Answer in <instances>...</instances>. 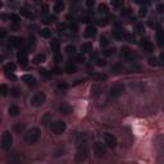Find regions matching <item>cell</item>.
Segmentation results:
<instances>
[{"instance_id":"4dcf8cb0","label":"cell","mask_w":164,"mask_h":164,"mask_svg":"<svg viewBox=\"0 0 164 164\" xmlns=\"http://www.w3.org/2000/svg\"><path fill=\"white\" fill-rule=\"evenodd\" d=\"M11 95L13 96V98H18V96L21 95V90H19L18 87H13V89H11Z\"/></svg>"},{"instance_id":"f546056e","label":"cell","mask_w":164,"mask_h":164,"mask_svg":"<svg viewBox=\"0 0 164 164\" xmlns=\"http://www.w3.org/2000/svg\"><path fill=\"white\" fill-rule=\"evenodd\" d=\"M76 62L77 63H85L86 62V56H85V54H83V53H81V54H77L76 55Z\"/></svg>"},{"instance_id":"6da1fadb","label":"cell","mask_w":164,"mask_h":164,"mask_svg":"<svg viewBox=\"0 0 164 164\" xmlns=\"http://www.w3.org/2000/svg\"><path fill=\"white\" fill-rule=\"evenodd\" d=\"M89 154H90V148L89 145L86 144L85 141L81 142L78 145V148H77V153H76V162L77 163H82L85 162L86 159L89 158Z\"/></svg>"},{"instance_id":"8fae6325","label":"cell","mask_w":164,"mask_h":164,"mask_svg":"<svg viewBox=\"0 0 164 164\" xmlns=\"http://www.w3.org/2000/svg\"><path fill=\"white\" fill-rule=\"evenodd\" d=\"M22 45H23V39L17 37V36H13V37H11L8 41L9 48H19V46H22Z\"/></svg>"},{"instance_id":"9a60e30c","label":"cell","mask_w":164,"mask_h":164,"mask_svg":"<svg viewBox=\"0 0 164 164\" xmlns=\"http://www.w3.org/2000/svg\"><path fill=\"white\" fill-rule=\"evenodd\" d=\"M85 36L86 37H95L96 36V28L94 26H87L85 30Z\"/></svg>"},{"instance_id":"8992f818","label":"cell","mask_w":164,"mask_h":164,"mask_svg":"<svg viewBox=\"0 0 164 164\" xmlns=\"http://www.w3.org/2000/svg\"><path fill=\"white\" fill-rule=\"evenodd\" d=\"M104 142H105L106 146H109V148L113 149V148H115V146H117L118 140H117V137L113 135V133L106 132V133H104Z\"/></svg>"},{"instance_id":"f1b7e54d","label":"cell","mask_w":164,"mask_h":164,"mask_svg":"<svg viewBox=\"0 0 164 164\" xmlns=\"http://www.w3.org/2000/svg\"><path fill=\"white\" fill-rule=\"evenodd\" d=\"M4 71L5 72H14L15 71V64H13V63H8V64H5Z\"/></svg>"},{"instance_id":"277c9868","label":"cell","mask_w":164,"mask_h":164,"mask_svg":"<svg viewBox=\"0 0 164 164\" xmlns=\"http://www.w3.org/2000/svg\"><path fill=\"white\" fill-rule=\"evenodd\" d=\"M12 144H13V136L9 131H5L1 136V149L4 151H8L12 148Z\"/></svg>"},{"instance_id":"d6a6232c","label":"cell","mask_w":164,"mask_h":164,"mask_svg":"<svg viewBox=\"0 0 164 164\" xmlns=\"http://www.w3.org/2000/svg\"><path fill=\"white\" fill-rule=\"evenodd\" d=\"M148 62H149V64H150V65H154V67L159 65V63H158V59H156L155 56H150V58L148 59Z\"/></svg>"},{"instance_id":"ab89813d","label":"cell","mask_w":164,"mask_h":164,"mask_svg":"<svg viewBox=\"0 0 164 164\" xmlns=\"http://www.w3.org/2000/svg\"><path fill=\"white\" fill-rule=\"evenodd\" d=\"M58 89L65 90V89H68V85H67L65 82H63V81H59V82H58Z\"/></svg>"},{"instance_id":"d590c367","label":"cell","mask_w":164,"mask_h":164,"mask_svg":"<svg viewBox=\"0 0 164 164\" xmlns=\"http://www.w3.org/2000/svg\"><path fill=\"white\" fill-rule=\"evenodd\" d=\"M108 44H109L108 39H106L105 36H101V37H100V46H101V48H105Z\"/></svg>"},{"instance_id":"603a6c76","label":"cell","mask_w":164,"mask_h":164,"mask_svg":"<svg viewBox=\"0 0 164 164\" xmlns=\"http://www.w3.org/2000/svg\"><path fill=\"white\" fill-rule=\"evenodd\" d=\"M40 36L45 37V39H49L51 36V31L49 28H42V30H40Z\"/></svg>"},{"instance_id":"7dc6e473","label":"cell","mask_w":164,"mask_h":164,"mask_svg":"<svg viewBox=\"0 0 164 164\" xmlns=\"http://www.w3.org/2000/svg\"><path fill=\"white\" fill-rule=\"evenodd\" d=\"M98 25L99 26H106V25H108V19H99Z\"/></svg>"},{"instance_id":"7bdbcfd3","label":"cell","mask_w":164,"mask_h":164,"mask_svg":"<svg viewBox=\"0 0 164 164\" xmlns=\"http://www.w3.org/2000/svg\"><path fill=\"white\" fill-rule=\"evenodd\" d=\"M41 13H42V14H48V13H49V5H46V4H44V5H42L41 6Z\"/></svg>"},{"instance_id":"b9f144b4","label":"cell","mask_w":164,"mask_h":164,"mask_svg":"<svg viewBox=\"0 0 164 164\" xmlns=\"http://www.w3.org/2000/svg\"><path fill=\"white\" fill-rule=\"evenodd\" d=\"M51 73L53 75H60V73H62V68H59V67H54V68H51Z\"/></svg>"},{"instance_id":"484cf974","label":"cell","mask_w":164,"mask_h":164,"mask_svg":"<svg viewBox=\"0 0 164 164\" xmlns=\"http://www.w3.org/2000/svg\"><path fill=\"white\" fill-rule=\"evenodd\" d=\"M94 78L98 80V81H106L108 76L104 75V73H96V75H94Z\"/></svg>"},{"instance_id":"52a82bcc","label":"cell","mask_w":164,"mask_h":164,"mask_svg":"<svg viewBox=\"0 0 164 164\" xmlns=\"http://www.w3.org/2000/svg\"><path fill=\"white\" fill-rule=\"evenodd\" d=\"M94 154H95L98 158H103L106 154V148H105L104 144H101L99 141L94 144Z\"/></svg>"},{"instance_id":"60d3db41","label":"cell","mask_w":164,"mask_h":164,"mask_svg":"<svg viewBox=\"0 0 164 164\" xmlns=\"http://www.w3.org/2000/svg\"><path fill=\"white\" fill-rule=\"evenodd\" d=\"M96 65H98V67H105L106 62L104 59H96Z\"/></svg>"},{"instance_id":"f6af8a7d","label":"cell","mask_w":164,"mask_h":164,"mask_svg":"<svg viewBox=\"0 0 164 164\" xmlns=\"http://www.w3.org/2000/svg\"><path fill=\"white\" fill-rule=\"evenodd\" d=\"M11 19H12V21L14 22V23H18L19 21H21V18H19V17L17 15V14H11Z\"/></svg>"},{"instance_id":"5bb4252c","label":"cell","mask_w":164,"mask_h":164,"mask_svg":"<svg viewBox=\"0 0 164 164\" xmlns=\"http://www.w3.org/2000/svg\"><path fill=\"white\" fill-rule=\"evenodd\" d=\"M156 41H158L159 46L164 45V30L163 28H158V31H156Z\"/></svg>"},{"instance_id":"4fadbf2b","label":"cell","mask_w":164,"mask_h":164,"mask_svg":"<svg viewBox=\"0 0 164 164\" xmlns=\"http://www.w3.org/2000/svg\"><path fill=\"white\" fill-rule=\"evenodd\" d=\"M140 44H141V46L148 53H151L153 51V44H151V41H149V39H142Z\"/></svg>"},{"instance_id":"836d02e7","label":"cell","mask_w":164,"mask_h":164,"mask_svg":"<svg viewBox=\"0 0 164 164\" xmlns=\"http://www.w3.org/2000/svg\"><path fill=\"white\" fill-rule=\"evenodd\" d=\"M9 164H21V162H19V159H18V156H17L15 154H13V155L11 156Z\"/></svg>"},{"instance_id":"d4e9b609","label":"cell","mask_w":164,"mask_h":164,"mask_svg":"<svg viewBox=\"0 0 164 164\" xmlns=\"http://www.w3.org/2000/svg\"><path fill=\"white\" fill-rule=\"evenodd\" d=\"M112 71L114 72V73L122 72L123 71V64H122V63H117V64H114V65L112 67Z\"/></svg>"},{"instance_id":"8d00e7d4","label":"cell","mask_w":164,"mask_h":164,"mask_svg":"<svg viewBox=\"0 0 164 164\" xmlns=\"http://www.w3.org/2000/svg\"><path fill=\"white\" fill-rule=\"evenodd\" d=\"M114 53H115V49L114 48H109V49H106L105 51H104V55L105 56H112V55H114Z\"/></svg>"},{"instance_id":"4316f807","label":"cell","mask_w":164,"mask_h":164,"mask_svg":"<svg viewBox=\"0 0 164 164\" xmlns=\"http://www.w3.org/2000/svg\"><path fill=\"white\" fill-rule=\"evenodd\" d=\"M81 50H82V53H89L92 50V45L90 44V42H86V44H83L81 46Z\"/></svg>"},{"instance_id":"bcb514c9","label":"cell","mask_w":164,"mask_h":164,"mask_svg":"<svg viewBox=\"0 0 164 164\" xmlns=\"http://www.w3.org/2000/svg\"><path fill=\"white\" fill-rule=\"evenodd\" d=\"M136 31L139 33H142L144 31H145V28H144V25H137L136 26Z\"/></svg>"},{"instance_id":"1f68e13d","label":"cell","mask_w":164,"mask_h":164,"mask_svg":"<svg viewBox=\"0 0 164 164\" xmlns=\"http://www.w3.org/2000/svg\"><path fill=\"white\" fill-rule=\"evenodd\" d=\"M98 11H99V13H104V14H106L109 9H108V6H106V4H100Z\"/></svg>"},{"instance_id":"f907efd6","label":"cell","mask_w":164,"mask_h":164,"mask_svg":"<svg viewBox=\"0 0 164 164\" xmlns=\"http://www.w3.org/2000/svg\"><path fill=\"white\" fill-rule=\"evenodd\" d=\"M112 4H113V6H115V8H119V6L123 5V3L122 1H112Z\"/></svg>"},{"instance_id":"e575fe53","label":"cell","mask_w":164,"mask_h":164,"mask_svg":"<svg viewBox=\"0 0 164 164\" xmlns=\"http://www.w3.org/2000/svg\"><path fill=\"white\" fill-rule=\"evenodd\" d=\"M25 127H26L25 123H22V125L19 123V125H17V126L14 127V131H15L17 133H21V132L23 131V130H25Z\"/></svg>"},{"instance_id":"f5cc1de1","label":"cell","mask_w":164,"mask_h":164,"mask_svg":"<svg viewBox=\"0 0 164 164\" xmlns=\"http://www.w3.org/2000/svg\"><path fill=\"white\" fill-rule=\"evenodd\" d=\"M86 5L87 6H94L95 5V1H94V0H87V1H86Z\"/></svg>"},{"instance_id":"d6986e66","label":"cell","mask_w":164,"mask_h":164,"mask_svg":"<svg viewBox=\"0 0 164 164\" xmlns=\"http://www.w3.org/2000/svg\"><path fill=\"white\" fill-rule=\"evenodd\" d=\"M59 112L63 113V114H69V113H72V108L67 104H63L59 106Z\"/></svg>"},{"instance_id":"5b68a950","label":"cell","mask_w":164,"mask_h":164,"mask_svg":"<svg viewBox=\"0 0 164 164\" xmlns=\"http://www.w3.org/2000/svg\"><path fill=\"white\" fill-rule=\"evenodd\" d=\"M50 128H51V131L54 132L55 135H62V133L65 131L67 126L63 120H55V122H53L51 125H50Z\"/></svg>"},{"instance_id":"7c38bea8","label":"cell","mask_w":164,"mask_h":164,"mask_svg":"<svg viewBox=\"0 0 164 164\" xmlns=\"http://www.w3.org/2000/svg\"><path fill=\"white\" fill-rule=\"evenodd\" d=\"M120 54H122L123 58H127V59H132L135 54H133V51L130 48H127V46H123L122 49H120Z\"/></svg>"},{"instance_id":"f35d334b","label":"cell","mask_w":164,"mask_h":164,"mask_svg":"<svg viewBox=\"0 0 164 164\" xmlns=\"http://www.w3.org/2000/svg\"><path fill=\"white\" fill-rule=\"evenodd\" d=\"M120 14H122L123 17L130 15V14H131V9H130V8H123L122 11H120Z\"/></svg>"},{"instance_id":"11a10c76","label":"cell","mask_w":164,"mask_h":164,"mask_svg":"<svg viewBox=\"0 0 164 164\" xmlns=\"http://www.w3.org/2000/svg\"><path fill=\"white\" fill-rule=\"evenodd\" d=\"M81 21L82 22H90V21H91V18H90V17H82Z\"/></svg>"},{"instance_id":"2e32d148","label":"cell","mask_w":164,"mask_h":164,"mask_svg":"<svg viewBox=\"0 0 164 164\" xmlns=\"http://www.w3.org/2000/svg\"><path fill=\"white\" fill-rule=\"evenodd\" d=\"M45 60H46L45 54H37L35 58L32 59V63L33 64H41V63H44Z\"/></svg>"},{"instance_id":"74e56055","label":"cell","mask_w":164,"mask_h":164,"mask_svg":"<svg viewBox=\"0 0 164 164\" xmlns=\"http://www.w3.org/2000/svg\"><path fill=\"white\" fill-rule=\"evenodd\" d=\"M146 14H148V9L144 8V6H141L139 11V15L141 17V18H144V17H146Z\"/></svg>"},{"instance_id":"ffe728a7","label":"cell","mask_w":164,"mask_h":164,"mask_svg":"<svg viewBox=\"0 0 164 164\" xmlns=\"http://www.w3.org/2000/svg\"><path fill=\"white\" fill-rule=\"evenodd\" d=\"M64 9V3H62V1H58V3H55V5H54V8H53V11H54V13H60Z\"/></svg>"},{"instance_id":"db71d44e","label":"cell","mask_w":164,"mask_h":164,"mask_svg":"<svg viewBox=\"0 0 164 164\" xmlns=\"http://www.w3.org/2000/svg\"><path fill=\"white\" fill-rule=\"evenodd\" d=\"M55 17L54 15H51V17H49V18H48V21H46V22H48V23H53V22H55Z\"/></svg>"},{"instance_id":"44dd1931","label":"cell","mask_w":164,"mask_h":164,"mask_svg":"<svg viewBox=\"0 0 164 164\" xmlns=\"http://www.w3.org/2000/svg\"><path fill=\"white\" fill-rule=\"evenodd\" d=\"M50 48L54 50L55 53H58L59 51V48H60V44H59L58 40H51V41H50Z\"/></svg>"},{"instance_id":"e0dca14e","label":"cell","mask_w":164,"mask_h":164,"mask_svg":"<svg viewBox=\"0 0 164 164\" xmlns=\"http://www.w3.org/2000/svg\"><path fill=\"white\" fill-rule=\"evenodd\" d=\"M8 112H9V115L11 117H17L19 114V108L17 105H11L9 109H8Z\"/></svg>"},{"instance_id":"680465c9","label":"cell","mask_w":164,"mask_h":164,"mask_svg":"<svg viewBox=\"0 0 164 164\" xmlns=\"http://www.w3.org/2000/svg\"><path fill=\"white\" fill-rule=\"evenodd\" d=\"M160 59H162V60H164V51H162V53H160Z\"/></svg>"},{"instance_id":"9c48e42d","label":"cell","mask_w":164,"mask_h":164,"mask_svg":"<svg viewBox=\"0 0 164 164\" xmlns=\"http://www.w3.org/2000/svg\"><path fill=\"white\" fill-rule=\"evenodd\" d=\"M125 92V86L123 85H114L109 91V96L110 98H118L122 94Z\"/></svg>"},{"instance_id":"ba28073f","label":"cell","mask_w":164,"mask_h":164,"mask_svg":"<svg viewBox=\"0 0 164 164\" xmlns=\"http://www.w3.org/2000/svg\"><path fill=\"white\" fill-rule=\"evenodd\" d=\"M17 60H18V63L21 64L22 67H26L28 64V54L26 50H19L18 53H17Z\"/></svg>"},{"instance_id":"ac0fdd59","label":"cell","mask_w":164,"mask_h":164,"mask_svg":"<svg viewBox=\"0 0 164 164\" xmlns=\"http://www.w3.org/2000/svg\"><path fill=\"white\" fill-rule=\"evenodd\" d=\"M65 72L67 73H76L77 72V65L75 64V63H68L67 64V67H65Z\"/></svg>"},{"instance_id":"ee69618b","label":"cell","mask_w":164,"mask_h":164,"mask_svg":"<svg viewBox=\"0 0 164 164\" xmlns=\"http://www.w3.org/2000/svg\"><path fill=\"white\" fill-rule=\"evenodd\" d=\"M114 37L122 39L123 37V31H120V30H117V31H114Z\"/></svg>"},{"instance_id":"681fc988","label":"cell","mask_w":164,"mask_h":164,"mask_svg":"<svg viewBox=\"0 0 164 164\" xmlns=\"http://www.w3.org/2000/svg\"><path fill=\"white\" fill-rule=\"evenodd\" d=\"M55 62H62V60H63V56L62 55H60L59 54V53H56V54H55Z\"/></svg>"},{"instance_id":"7a4b0ae2","label":"cell","mask_w":164,"mask_h":164,"mask_svg":"<svg viewBox=\"0 0 164 164\" xmlns=\"http://www.w3.org/2000/svg\"><path fill=\"white\" fill-rule=\"evenodd\" d=\"M40 136H41V132L37 127H33V128L28 130L27 133L25 135V141L28 144V145H32V144H36L39 141Z\"/></svg>"},{"instance_id":"9f6ffc18","label":"cell","mask_w":164,"mask_h":164,"mask_svg":"<svg viewBox=\"0 0 164 164\" xmlns=\"http://www.w3.org/2000/svg\"><path fill=\"white\" fill-rule=\"evenodd\" d=\"M40 73H41L42 76H45V77H49V73H48V71H45V69H42V71H40Z\"/></svg>"},{"instance_id":"3957f363","label":"cell","mask_w":164,"mask_h":164,"mask_svg":"<svg viewBox=\"0 0 164 164\" xmlns=\"http://www.w3.org/2000/svg\"><path fill=\"white\" fill-rule=\"evenodd\" d=\"M45 100H46V96L44 92H36L35 95H32L31 99H30V104L32 106H35V108H39V106H41L44 104Z\"/></svg>"},{"instance_id":"cb8c5ba5","label":"cell","mask_w":164,"mask_h":164,"mask_svg":"<svg viewBox=\"0 0 164 164\" xmlns=\"http://www.w3.org/2000/svg\"><path fill=\"white\" fill-rule=\"evenodd\" d=\"M21 14L27 17V18H33V13L31 11H28L27 8H21Z\"/></svg>"},{"instance_id":"6f0895ef","label":"cell","mask_w":164,"mask_h":164,"mask_svg":"<svg viewBox=\"0 0 164 164\" xmlns=\"http://www.w3.org/2000/svg\"><path fill=\"white\" fill-rule=\"evenodd\" d=\"M5 35H6V32L4 30H0V37H5Z\"/></svg>"},{"instance_id":"c3c4849f","label":"cell","mask_w":164,"mask_h":164,"mask_svg":"<svg viewBox=\"0 0 164 164\" xmlns=\"http://www.w3.org/2000/svg\"><path fill=\"white\" fill-rule=\"evenodd\" d=\"M156 11H158L159 13H164V4H158V6H156Z\"/></svg>"},{"instance_id":"30bf717a","label":"cell","mask_w":164,"mask_h":164,"mask_svg":"<svg viewBox=\"0 0 164 164\" xmlns=\"http://www.w3.org/2000/svg\"><path fill=\"white\" fill-rule=\"evenodd\" d=\"M22 81L25 82L28 87H31V89H33V87H36V86H37V81H36V78L33 76H31V75H25L22 77Z\"/></svg>"},{"instance_id":"83f0119b","label":"cell","mask_w":164,"mask_h":164,"mask_svg":"<svg viewBox=\"0 0 164 164\" xmlns=\"http://www.w3.org/2000/svg\"><path fill=\"white\" fill-rule=\"evenodd\" d=\"M8 92H9L8 86H6L5 83H3V85L0 86V94H1V96H6L8 95Z\"/></svg>"},{"instance_id":"7402d4cb","label":"cell","mask_w":164,"mask_h":164,"mask_svg":"<svg viewBox=\"0 0 164 164\" xmlns=\"http://www.w3.org/2000/svg\"><path fill=\"white\" fill-rule=\"evenodd\" d=\"M64 51L67 53L68 55H75L76 54V46L75 45H67Z\"/></svg>"},{"instance_id":"816d5d0a","label":"cell","mask_w":164,"mask_h":164,"mask_svg":"<svg viewBox=\"0 0 164 164\" xmlns=\"http://www.w3.org/2000/svg\"><path fill=\"white\" fill-rule=\"evenodd\" d=\"M5 75L8 78H12V80H15V76L13 75V72H5Z\"/></svg>"}]
</instances>
